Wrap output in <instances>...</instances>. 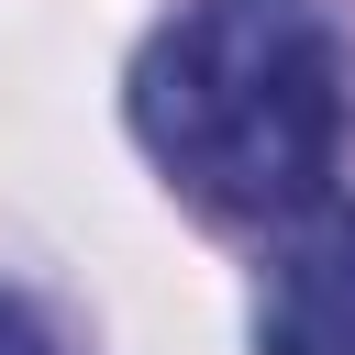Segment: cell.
Listing matches in <instances>:
<instances>
[{"label": "cell", "mask_w": 355, "mask_h": 355, "mask_svg": "<svg viewBox=\"0 0 355 355\" xmlns=\"http://www.w3.org/2000/svg\"><path fill=\"white\" fill-rule=\"evenodd\" d=\"M255 355H355V222L311 233L255 322Z\"/></svg>", "instance_id": "7a4b0ae2"}, {"label": "cell", "mask_w": 355, "mask_h": 355, "mask_svg": "<svg viewBox=\"0 0 355 355\" xmlns=\"http://www.w3.org/2000/svg\"><path fill=\"white\" fill-rule=\"evenodd\" d=\"M0 355H55V333H44V311L22 288H0Z\"/></svg>", "instance_id": "3957f363"}, {"label": "cell", "mask_w": 355, "mask_h": 355, "mask_svg": "<svg viewBox=\"0 0 355 355\" xmlns=\"http://www.w3.org/2000/svg\"><path fill=\"white\" fill-rule=\"evenodd\" d=\"M144 155L222 222H300L344 178L355 89L322 0H189L133 55Z\"/></svg>", "instance_id": "6da1fadb"}]
</instances>
